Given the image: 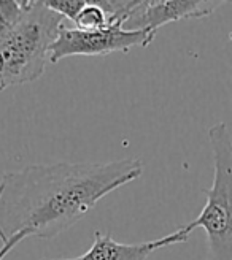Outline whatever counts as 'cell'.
<instances>
[{
	"label": "cell",
	"instance_id": "obj_7",
	"mask_svg": "<svg viewBox=\"0 0 232 260\" xmlns=\"http://www.w3.org/2000/svg\"><path fill=\"white\" fill-rule=\"evenodd\" d=\"M75 29L81 30H97L104 29L108 25L107 16L104 10H102L96 0H86L84 7L78 13V16L75 19Z\"/></svg>",
	"mask_w": 232,
	"mask_h": 260
},
{
	"label": "cell",
	"instance_id": "obj_4",
	"mask_svg": "<svg viewBox=\"0 0 232 260\" xmlns=\"http://www.w3.org/2000/svg\"><path fill=\"white\" fill-rule=\"evenodd\" d=\"M153 35L145 30H124L123 22H114L104 29L81 30L61 25L56 40L49 46L48 60L57 63L72 56H107L111 53H129L132 48H147Z\"/></svg>",
	"mask_w": 232,
	"mask_h": 260
},
{
	"label": "cell",
	"instance_id": "obj_1",
	"mask_svg": "<svg viewBox=\"0 0 232 260\" xmlns=\"http://www.w3.org/2000/svg\"><path fill=\"white\" fill-rule=\"evenodd\" d=\"M143 173V162L35 164L0 179V240H51L88 214L99 200Z\"/></svg>",
	"mask_w": 232,
	"mask_h": 260
},
{
	"label": "cell",
	"instance_id": "obj_10",
	"mask_svg": "<svg viewBox=\"0 0 232 260\" xmlns=\"http://www.w3.org/2000/svg\"><path fill=\"white\" fill-rule=\"evenodd\" d=\"M5 87H7V86H5V83L2 81V78H0V92H2V90H4Z\"/></svg>",
	"mask_w": 232,
	"mask_h": 260
},
{
	"label": "cell",
	"instance_id": "obj_5",
	"mask_svg": "<svg viewBox=\"0 0 232 260\" xmlns=\"http://www.w3.org/2000/svg\"><path fill=\"white\" fill-rule=\"evenodd\" d=\"M227 2L218 0H140L138 7L124 22V30H145L156 35L162 25L182 21L200 19L212 15L215 10Z\"/></svg>",
	"mask_w": 232,
	"mask_h": 260
},
{
	"label": "cell",
	"instance_id": "obj_9",
	"mask_svg": "<svg viewBox=\"0 0 232 260\" xmlns=\"http://www.w3.org/2000/svg\"><path fill=\"white\" fill-rule=\"evenodd\" d=\"M22 240H25V237H24V235H18V237H15V238H11L10 241L4 243V244H2V248H0V260H4V258L13 251V248H16V244H19Z\"/></svg>",
	"mask_w": 232,
	"mask_h": 260
},
{
	"label": "cell",
	"instance_id": "obj_6",
	"mask_svg": "<svg viewBox=\"0 0 232 260\" xmlns=\"http://www.w3.org/2000/svg\"><path fill=\"white\" fill-rule=\"evenodd\" d=\"M188 235L180 227L162 238L151 240L145 243H118L111 238L110 233L100 230L94 232L93 246L84 254L72 258H42V260H147L154 251L162 249L165 246L186 243Z\"/></svg>",
	"mask_w": 232,
	"mask_h": 260
},
{
	"label": "cell",
	"instance_id": "obj_3",
	"mask_svg": "<svg viewBox=\"0 0 232 260\" xmlns=\"http://www.w3.org/2000/svg\"><path fill=\"white\" fill-rule=\"evenodd\" d=\"M213 157V183L204 189L207 202L199 216L183 225L189 237L194 229H204L207 238V258L232 260V137L226 122L209 128Z\"/></svg>",
	"mask_w": 232,
	"mask_h": 260
},
{
	"label": "cell",
	"instance_id": "obj_2",
	"mask_svg": "<svg viewBox=\"0 0 232 260\" xmlns=\"http://www.w3.org/2000/svg\"><path fill=\"white\" fill-rule=\"evenodd\" d=\"M62 21L43 0H0V78L7 87L32 83L45 73Z\"/></svg>",
	"mask_w": 232,
	"mask_h": 260
},
{
	"label": "cell",
	"instance_id": "obj_8",
	"mask_svg": "<svg viewBox=\"0 0 232 260\" xmlns=\"http://www.w3.org/2000/svg\"><path fill=\"white\" fill-rule=\"evenodd\" d=\"M86 0H43V5L56 15L75 22L78 13L84 7Z\"/></svg>",
	"mask_w": 232,
	"mask_h": 260
}]
</instances>
